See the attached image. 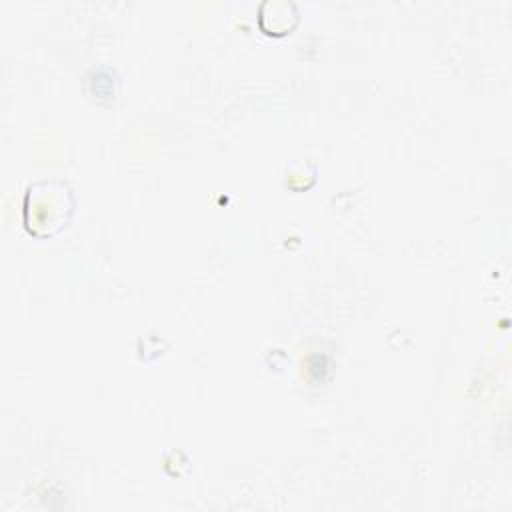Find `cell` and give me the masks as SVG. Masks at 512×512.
Masks as SVG:
<instances>
[{
    "label": "cell",
    "mask_w": 512,
    "mask_h": 512,
    "mask_svg": "<svg viewBox=\"0 0 512 512\" xmlns=\"http://www.w3.org/2000/svg\"><path fill=\"white\" fill-rule=\"evenodd\" d=\"M74 212V194L60 178L38 180L28 186L24 198V222L38 238L60 232Z\"/></svg>",
    "instance_id": "1"
}]
</instances>
